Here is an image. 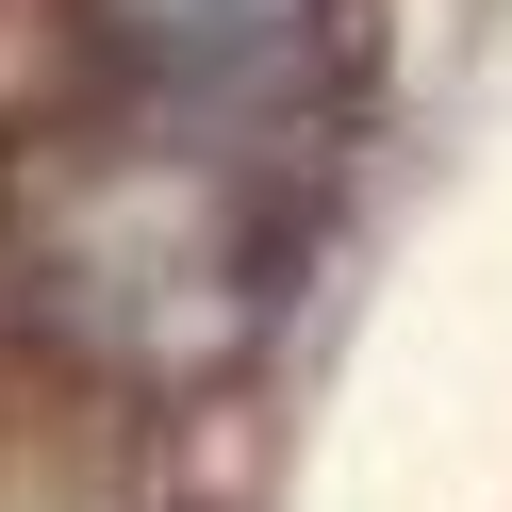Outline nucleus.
Returning a JSON list of instances; mask_svg holds the SVG:
<instances>
[{
	"instance_id": "obj_1",
	"label": "nucleus",
	"mask_w": 512,
	"mask_h": 512,
	"mask_svg": "<svg viewBox=\"0 0 512 512\" xmlns=\"http://www.w3.org/2000/svg\"><path fill=\"white\" fill-rule=\"evenodd\" d=\"M0 298L50 364L116 397H199L265 347L281 215H265V100L116 83L100 116L0 166Z\"/></svg>"
},
{
	"instance_id": "obj_2",
	"label": "nucleus",
	"mask_w": 512,
	"mask_h": 512,
	"mask_svg": "<svg viewBox=\"0 0 512 512\" xmlns=\"http://www.w3.org/2000/svg\"><path fill=\"white\" fill-rule=\"evenodd\" d=\"M83 34H100L116 83H166V100H265L314 67L331 34V0H83Z\"/></svg>"
}]
</instances>
